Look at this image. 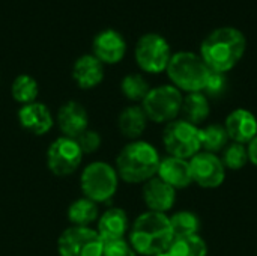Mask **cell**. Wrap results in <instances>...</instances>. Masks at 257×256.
Wrapping results in <instances>:
<instances>
[{"label": "cell", "mask_w": 257, "mask_h": 256, "mask_svg": "<svg viewBox=\"0 0 257 256\" xmlns=\"http://www.w3.org/2000/svg\"><path fill=\"white\" fill-rule=\"evenodd\" d=\"M247 38L242 30L233 26H221L206 35L200 44V57L211 71L227 74L244 57Z\"/></svg>", "instance_id": "cell-1"}, {"label": "cell", "mask_w": 257, "mask_h": 256, "mask_svg": "<svg viewBox=\"0 0 257 256\" xmlns=\"http://www.w3.org/2000/svg\"><path fill=\"white\" fill-rule=\"evenodd\" d=\"M173 240L169 216L154 211H145L137 216L128 232V243L137 255L142 256L166 253Z\"/></svg>", "instance_id": "cell-2"}, {"label": "cell", "mask_w": 257, "mask_h": 256, "mask_svg": "<svg viewBox=\"0 0 257 256\" xmlns=\"http://www.w3.org/2000/svg\"><path fill=\"white\" fill-rule=\"evenodd\" d=\"M161 155L158 149L146 140L128 142L116 157L114 169L119 180L128 184H145L157 177Z\"/></svg>", "instance_id": "cell-3"}, {"label": "cell", "mask_w": 257, "mask_h": 256, "mask_svg": "<svg viewBox=\"0 0 257 256\" xmlns=\"http://www.w3.org/2000/svg\"><path fill=\"white\" fill-rule=\"evenodd\" d=\"M166 74L176 89L182 94L203 92L211 69L199 53L181 50L172 54Z\"/></svg>", "instance_id": "cell-4"}, {"label": "cell", "mask_w": 257, "mask_h": 256, "mask_svg": "<svg viewBox=\"0 0 257 256\" xmlns=\"http://www.w3.org/2000/svg\"><path fill=\"white\" fill-rule=\"evenodd\" d=\"M119 175L107 161H92L80 174V189L84 198L99 204L110 202L119 189Z\"/></svg>", "instance_id": "cell-5"}, {"label": "cell", "mask_w": 257, "mask_h": 256, "mask_svg": "<svg viewBox=\"0 0 257 256\" xmlns=\"http://www.w3.org/2000/svg\"><path fill=\"white\" fill-rule=\"evenodd\" d=\"M182 101L184 94L173 84L167 83L151 88L140 106L151 122L166 125L178 119V116L181 115Z\"/></svg>", "instance_id": "cell-6"}, {"label": "cell", "mask_w": 257, "mask_h": 256, "mask_svg": "<svg viewBox=\"0 0 257 256\" xmlns=\"http://www.w3.org/2000/svg\"><path fill=\"white\" fill-rule=\"evenodd\" d=\"M173 51L169 41L157 32H148L142 35L134 48L136 63L146 74L166 72Z\"/></svg>", "instance_id": "cell-7"}, {"label": "cell", "mask_w": 257, "mask_h": 256, "mask_svg": "<svg viewBox=\"0 0 257 256\" xmlns=\"http://www.w3.org/2000/svg\"><path fill=\"white\" fill-rule=\"evenodd\" d=\"M167 155L190 160L202 151L199 127L193 125L182 118H178L164 125L161 136Z\"/></svg>", "instance_id": "cell-8"}, {"label": "cell", "mask_w": 257, "mask_h": 256, "mask_svg": "<svg viewBox=\"0 0 257 256\" xmlns=\"http://www.w3.org/2000/svg\"><path fill=\"white\" fill-rule=\"evenodd\" d=\"M104 241L95 228L69 226L57 240L59 256H102Z\"/></svg>", "instance_id": "cell-9"}, {"label": "cell", "mask_w": 257, "mask_h": 256, "mask_svg": "<svg viewBox=\"0 0 257 256\" xmlns=\"http://www.w3.org/2000/svg\"><path fill=\"white\" fill-rule=\"evenodd\" d=\"M84 154L75 139L60 136L47 149L48 170L56 177H69L80 169Z\"/></svg>", "instance_id": "cell-10"}, {"label": "cell", "mask_w": 257, "mask_h": 256, "mask_svg": "<svg viewBox=\"0 0 257 256\" xmlns=\"http://www.w3.org/2000/svg\"><path fill=\"white\" fill-rule=\"evenodd\" d=\"M193 184H197L202 189H218L226 180V167L220 155L200 151L190 160Z\"/></svg>", "instance_id": "cell-11"}, {"label": "cell", "mask_w": 257, "mask_h": 256, "mask_svg": "<svg viewBox=\"0 0 257 256\" xmlns=\"http://www.w3.org/2000/svg\"><path fill=\"white\" fill-rule=\"evenodd\" d=\"M128 45L125 36L116 29L98 32L92 41V54L104 65H116L123 60Z\"/></svg>", "instance_id": "cell-12"}, {"label": "cell", "mask_w": 257, "mask_h": 256, "mask_svg": "<svg viewBox=\"0 0 257 256\" xmlns=\"http://www.w3.org/2000/svg\"><path fill=\"white\" fill-rule=\"evenodd\" d=\"M54 124L62 136L77 139L89 128V113L78 101H66L62 104L54 116Z\"/></svg>", "instance_id": "cell-13"}, {"label": "cell", "mask_w": 257, "mask_h": 256, "mask_svg": "<svg viewBox=\"0 0 257 256\" xmlns=\"http://www.w3.org/2000/svg\"><path fill=\"white\" fill-rule=\"evenodd\" d=\"M142 198L148 211L167 214L176 204V190L158 177H154L143 184Z\"/></svg>", "instance_id": "cell-14"}, {"label": "cell", "mask_w": 257, "mask_h": 256, "mask_svg": "<svg viewBox=\"0 0 257 256\" xmlns=\"http://www.w3.org/2000/svg\"><path fill=\"white\" fill-rule=\"evenodd\" d=\"M17 119L21 128H24L26 131L35 136L47 134L54 125L53 113L44 103H39V101L21 106L17 113Z\"/></svg>", "instance_id": "cell-15"}, {"label": "cell", "mask_w": 257, "mask_h": 256, "mask_svg": "<svg viewBox=\"0 0 257 256\" xmlns=\"http://www.w3.org/2000/svg\"><path fill=\"white\" fill-rule=\"evenodd\" d=\"M230 142L248 145L257 136L256 115L247 109H235L223 122Z\"/></svg>", "instance_id": "cell-16"}, {"label": "cell", "mask_w": 257, "mask_h": 256, "mask_svg": "<svg viewBox=\"0 0 257 256\" xmlns=\"http://www.w3.org/2000/svg\"><path fill=\"white\" fill-rule=\"evenodd\" d=\"M72 80L80 89L89 91L99 86L105 75L104 63H101L92 53L80 56L72 65Z\"/></svg>", "instance_id": "cell-17"}, {"label": "cell", "mask_w": 257, "mask_h": 256, "mask_svg": "<svg viewBox=\"0 0 257 256\" xmlns=\"http://www.w3.org/2000/svg\"><path fill=\"white\" fill-rule=\"evenodd\" d=\"M130 217L126 211L119 207L105 210L96 222V231L104 243L125 238L130 232Z\"/></svg>", "instance_id": "cell-18"}, {"label": "cell", "mask_w": 257, "mask_h": 256, "mask_svg": "<svg viewBox=\"0 0 257 256\" xmlns=\"http://www.w3.org/2000/svg\"><path fill=\"white\" fill-rule=\"evenodd\" d=\"M157 177L175 190H182L193 184L190 161L172 155H166L164 158H161Z\"/></svg>", "instance_id": "cell-19"}, {"label": "cell", "mask_w": 257, "mask_h": 256, "mask_svg": "<svg viewBox=\"0 0 257 256\" xmlns=\"http://www.w3.org/2000/svg\"><path fill=\"white\" fill-rule=\"evenodd\" d=\"M148 116L140 104L125 107L117 116V128L120 134L131 140H139L148 128Z\"/></svg>", "instance_id": "cell-20"}, {"label": "cell", "mask_w": 257, "mask_h": 256, "mask_svg": "<svg viewBox=\"0 0 257 256\" xmlns=\"http://www.w3.org/2000/svg\"><path fill=\"white\" fill-rule=\"evenodd\" d=\"M211 115V101L209 97L203 92H193L185 94L182 107H181V116L184 121L202 127Z\"/></svg>", "instance_id": "cell-21"}, {"label": "cell", "mask_w": 257, "mask_h": 256, "mask_svg": "<svg viewBox=\"0 0 257 256\" xmlns=\"http://www.w3.org/2000/svg\"><path fill=\"white\" fill-rule=\"evenodd\" d=\"M99 207L96 202L87 198H78L69 204L66 217L71 226H81V228H92L93 223L99 219Z\"/></svg>", "instance_id": "cell-22"}, {"label": "cell", "mask_w": 257, "mask_h": 256, "mask_svg": "<svg viewBox=\"0 0 257 256\" xmlns=\"http://www.w3.org/2000/svg\"><path fill=\"white\" fill-rule=\"evenodd\" d=\"M199 136H200L202 151L212 152V154L221 152L230 143V139L223 124L202 125L199 127Z\"/></svg>", "instance_id": "cell-23"}, {"label": "cell", "mask_w": 257, "mask_h": 256, "mask_svg": "<svg viewBox=\"0 0 257 256\" xmlns=\"http://www.w3.org/2000/svg\"><path fill=\"white\" fill-rule=\"evenodd\" d=\"M11 95L21 106L35 103L38 101L39 84L35 77L29 74H20L14 78L11 84Z\"/></svg>", "instance_id": "cell-24"}, {"label": "cell", "mask_w": 257, "mask_h": 256, "mask_svg": "<svg viewBox=\"0 0 257 256\" xmlns=\"http://www.w3.org/2000/svg\"><path fill=\"white\" fill-rule=\"evenodd\" d=\"M149 91H151V84L146 80V77L140 72H130L120 81V92L133 104L137 103L142 104V101L146 98Z\"/></svg>", "instance_id": "cell-25"}, {"label": "cell", "mask_w": 257, "mask_h": 256, "mask_svg": "<svg viewBox=\"0 0 257 256\" xmlns=\"http://www.w3.org/2000/svg\"><path fill=\"white\" fill-rule=\"evenodd\" d=\"M170 226L175 238L197 235L200 231V219L196 213L188 210H181L169 216Z\"/></svg>", "instance_id": "cell-26"}, {"label": "cell", "mask_w": 257, "mask_h": 256, "mask_svg": "<svg viewBox=\"0 0 257 256\" xmlns=\"http://www.w3.org/2000/svg\"><path fill=\"white\" fill-rule=\"evenodd\" d=\"M167 253L170 256H208V244L200 234L181 237L173 240Z\"/></svg>", "instance_id": "cell-27"}, {"label": "cell", "mask_w": 257, "mask_h": 256, "mask_svg": "<svg viewBox=\"0 0 257 256\" xmlns=\"http://www.w3.org/2000/svg\"><path fill=\"white\" fill-rule=\"evenodd\" d=\"M220 158H221L226 170H241L247 166V163H250L247 145L236 143V142H230L221 151Z\"/></svg>", "instance_id": "cell-28"}, {"label": "cell", "mask_w": 257, "mask_h": 256, "mask_svg": "<svg viewBox=\"0 0 257 256\" xmlns=\"http://www.w3.org/2000/svg\"><path fill=\"white\" fill-rule=\"evenodd\" d=\"M75 140H77V143H78V146H80V149H81V152L84 155L95 154L102 145L101 134L98 131H95V130H90V128H87L84 133H81Z\"/></svg>", "instance_id": "cell-29"}, {"label": "cell", "mask_w": 257, "mask_h": 256, "mask_svg": "<svg viewBox=\"0 0 257 256\" xmlns=\"http://www.w3.org/2000/svg\"><path fill=\"white\" fill-rule=\"evenodd\" d=\"M102 256H139L126 238L104 243Z\"/></svg>", "instance_id": "cell-30"}, {"label": "cell", "mask_w": 257, "mask_h": 256, "mask_svg": "<svg viewBox=\"0 0 257 256\" xmlns=\"http://www.w3.org/2000/svg\"><path fill=\"white\" fill-rule=\"evenodd\" d=\"M226 84H227V81H226V74L211 71L203 94H206L208 97H217V95H220V94L224 92Z\"/></svg>", "instance_id": "cell-31"}, {"label": "cell", "mask_w": 257, "mask_h": 256, "mask_svg": "<svg viewBox=\"0 0 257 256\" xmlns=\"http://www.w3.org/2000/svg\"><path fill=\"white\" fill-rule=\"evenodd\" d=\"M247 151H248V160L251 164H254L257 167V136L247 145Z\"/></svg>", "instance_id": "cell-32"}, {"label": "cell", "mask_w": 257, "mask_h": 256, "mask_svg": "<svg viewBox=\"0 0 257 256\" xmlns=\"http://www.w3.org/2000/svg\"><path fill=\"white\" fill-rule=\"evenodd\" d=\"M155 256H170V255H169V253L166 252V253H160V255H155Z\"/></svg>", "instance_id": "cell-33"}]
</instances>
